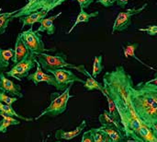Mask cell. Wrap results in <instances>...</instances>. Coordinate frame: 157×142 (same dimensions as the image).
Returning a JSON list of instances; mask_svg holds the SVG:
<instances>
[{"label": "cell", "instance_id": "cell-1", "mask_svg": "<svg viewBox=\"0 0 157 142\" xmlns=\"http://www.w3.org/2000/svg\"><path fill=\"white\" fill-rule=\"evenodd\" d=\"M132 85L131 75L122 66L117 67L113 71L107 72L103 77V92H106L116 104L125 137L131 142H135L138 132L144 124L138 118L131 102L130 88Z\"/></svg>", "mask_w": 157, "mask_h": 142}, {"label": "cell", "instance_id": "cell-2", "mask_svg": "<svg viewBox=\"0 0 157 142\" xmlns=\"http://www.w3.org/2000/svg\"><path fill=\"white\" fill-rule=\"evenodd\" d=\"M130 98L132 107L142 123L151 128L157 122V91L150 89L130 88Z\"/></svg>", "mask_w": 157, "mask_h": 142}, {"label": "cell", "instance_id": "cell-3", "mask_svg": "<svg viewBox=\"0 0 157 142\" xmlns=\"http://www.w3.org/2000/svg\"><path fill=\"white\" fill-rule=\"evenodd\" d=\"M72 86L73 84L69 85L62 93H58V92L52 93L51 96V103L47 108L44 109V111L40 113L39 116L35 118V120H39L43 116H50L54 117L65 112L69 99L74 97L70 95V91L72 89Z\"/></svg>", "mask_w": 157, "mask_h": 142}, {"label": "cell", "instance_id": "cell-4", "mask_svg": "<svg viewBox=\"0 0 157 142\" xmlns=\"http://www.w3.org/2000/svg\"><path fill=\"white\" fill-rule=\"evenodd\" d=\"M34 55L37 57V60L40 65L41 68L48 73L52 70H55L59 68L67 67V68L76 69V66H74L66 62V55L63 53H58L55 55H52L46 53L37 54Z\"/></svg>", "mask_w": 157, "mask_h": 142}, {"label": "cell", "instance_id": "cell-5", "mask_svg": "<svg viewBox=\"0 0 157 142\" xmlns=\"http://www.w3.org/2000/svg\"><path fill=\"white\" fill-rule=\"evenodd\" d=\"M65 1L67 0H28V3L19 8L17 12L12 17V18H18L41 9L50 12Z\"/></svg>", "mask_w": 157, "mask_h": 142}, {"label": "cell", "instance_id": "cell-6", "mask_svg": "<svg viewBox=\"0 0 157 142\" xmlns=\"http://www.w3.org/2000/svg\"><path fill=\"white\" fill-rule=\"evenodd\" d=\"M20 36H21L23 42L25 43V44L27 45V47L29 48V52L33 55L41 54V53L51 51V49L45 48L44 43L41 39L40 35H39V32L34 31L32 27H30L28 30L21 32Z\"/></svg>", "mask_w": 157, "mask_h": 142}, {"label": "cell", "instance_id": "cell-7", "mask_svg": "<svg viewBox=\"0 0 157 142\" xmlns=\"http://www.w3.org/2000/svg\"><path fill=\"white\" fill-rule=\"evenodd\" d=\"M37 61L36 56L33 54H30L26 58L17 63L9 71L6 73V75L17 80H21L23 78H27L29 76V71L35 67Z\"/></svg>", "mask_w": 157, "mask_h": 142}, {"label": "cell", "instance_id": "cell-8", "mask_svg": "<svg viewBox=\"0 0 157 142\" xmlns=\"http://www.w3.org/2000/svg\"><path fill=\"white\" fill-rule=\"evenodd\" d=\"M147 6H148V4L145 3L144 5H143V6H141L139 8H129L128 10H126L124 12H120L114 21L113 28H112V33L115 31H122V30H126L128 27H130L132 24V18L134 15H137V14L143 12L147 7Z\"/></svg>", "mask_w": 157, "mask_h": 142}, {"label": "cell", "instance_id": "cell-9", "mask_svg": "<svg viewBox=\"0 0 157 142\" xmlns=\"http://www.w3.org/2000/svg\"><path fill=\"white\" fill-rule=\"evenodd\" d=\"M52 74L58 84V90L57 91H64L69 85L74 84V82H81L84 84V80L80 78L76 77L72 71L65 69V68H59L55 70H52L49 72Z\"/></svg>", "mask_w": 157, "mask_h": 142}, {"label": "cell", "instance_id": "cell-10", "mask_svg": "<svg viewBox=\"0 0 157 142\" xmlns=\"http://www.w3.org/2000/svg\"><path fill=\"white\" fill-rule=\"evenodd\" d=\"M36 67H37L36 72L29 74L27 77L28 80L32 81L35 85L39 84L40 82H46L48 85L53 86L56 90H58V84L55 80V78L52 74H47V73L43 72V69L41 68V67L38 61L36 63Z\"/></svg>", "mask_w": 157, "mask_h": 142}, {"label": "cell", "instance_id": "cell-11", "mask_svg": "<svg viewBox=\"0 0 157 142\" xmlns=\"http://www.w3.org/2000/svg\"><path fill=\"white\" fill-rule=\"evenodd\" d=\"M0 90L5 92H7L12 97H17V98L23 97L20 85L16 84L11 79H7L5 73L0 74Z\"/></svg>", "mask_w": 157, "mask_h": 142}, {"label": "cell", "instance_id": "cell-12", "mask_svg": "<svg viewBox=\"0 0 157 142\" xmlns=\"http://www.w3.org/2000/svg\"><path fill=\"white\" fill-rule=\"evenodd\" d=\"M31 53L29 52V48L23 42L20 34L17 35V41L15 43V49H14V57L12 59V62L16 65L17 63L20 62L24 58H26L28 55H29Z\"/></svg>", "mask_w": 157, "mask_h": 142}, {"label": "cell", "instance_id": "cell-13", "mask_svg": "<svg viewBox=\"0 0 157 142\" xmlns=\"http://www.w3.org/2000/svg\"><path fill=\"white\" fill-rule=\"evenodd\" d=\"M48 13H49L48 11L41 9V10H39V11L30 13V14H29L27 16L20 17L18 18H19V21L22 22V28H24L27 25L32 27L33 24H35L37 22H40L43 18H45L46 16L48 15Z\"/></svg>", "mask_w": 157, "mask_h": 142}, {"label": "cell", "instance_id": "cell-14", "mask_svg": "<svg viewBox=\"0 0 157 142\" xmlns=\"http://www.w3.org/2000/svg\"><path fill=\"white\" fill-rule=\"evenodd\" d=\"M86 121L83 120L80 126H78L75 129L71 131H64L63 129H58L55 132V138L57 140H71L76 137H78L86 128Z\"/></svg>", "mask_w": 157, "mask_h": 142}, {"label": "cell", "instance_id": "cell-15", "mask_svg": "<svg viewBox=\"0 0 157 142\" xmlns=\"http://www.w3.org/2000/svg\"><path fill=\"white\" fill-rule=\"evenodd\" d=\"M98 120L102 127H109V128H116L120 131H121L124 134V128L123 126L121 125V121L117 120L115 117H113L109 111H104L99 116Z\"/></svg>", "mask_w": 157, "mask_h": 142}, {"label": "cell", "instance_id": "cell-16", "mask_svg": "<svg viewBox=\"0 0 157 142\" xmlns=\"http://www.w3.org/2000/svg\"><path fill=\"white\" fill-rule=\"evenodd\" d=\"M62 15V12H59L58 14L49 17V18H43L40 22V27L38 28V30H36L37 32H47V34L49 35H52L55 32V27H54V20L59 18Z\"/></svg>", "mask_w": 157, "mask_h": 142}, {"label": "cell", "instance_id": "cell-17", "mask_svg": "<svg viewBox=\"0 0 157 142\" xmlns=\"http://www.w3.org/2000/svg\"><path fill=\"white\" fill-rule=\"evenodd\" d=\"M112 142H119L121 140H126V141L131 142L126 137L125 135L120 131L119 129H117L116 128H109V127H101L99 128Z\"/></svg>", "mask_w": 157, "mask_h": 142}, {"label": "cell", "instance_id": "cell-18", "mask_svg": "<svg viewBox=\"0 0 157 142\" xmlns=\"http://www.w3.org/2000/svg\"><path fill=\"white\" fill-rule=\"evenodd\" d=\"M0 116L2 117V120L0 121V133H6L7 128L10 126H18L20 124V121L16 117L9 116L3 111H0Z\"/></svg>", "mask_w": 157, "mask_h": 142}, {"label": "cell", "instance_id": "cell-19", "mask_svg": "<svg viewBox=\"0 0 157 142\" xmlns=\"http://www.w3.org/2000/svg\"><path fill=\"white\" fill-rule=\"evenodd\" d=\"M98 11H95V12H92V13H87V12H86L84 9H80V13L78 14V16H77V18H76V19H75V23H74V25L71 27V29L69 30V31H68V34L69 33H71L72 31H73V30L78 25V24H80V23H87L88 21H89V19H91V18H96V17H98Z\"/></svg>", "mask_w": 157, "mask_h": 142}, {"label": "cell", "instance_id": "cell-20", "mask_svg": "<svg viewBox=\"0 0 157 142\" xmlns=\"http://www.w3.org/2000/svg\"><path fill=\"white\" fill-rule=\"evenodd\" d=\"M138 46H139V44H138V43H132V44H128V45L124 48V51H123L125 57H127V58H128V57L135 58L137 61H139L141 64H143V65H144V66H145L146 67H148V68H150V69H152V70H154V71H157L155 68H154L153 67H151V66H149V65L145 64L144 62H143L140 58H138V57L136 56V55H135V51H136V49L138 48Z\"/></svg>", "mask_w": 157, "mask_h": 142}, {"label": "cell", "instance_id": "cell-21", "mask_svg": "<svg viewBox=\"0 0 157 142\" xmlns=\"http://www.w3.org/2000/svg\"><path fill=\"white\" fill-rule=\"evenodd\" d=\"M84 87L86 90L91 91H99L101 92L104 91V88H103V83L98 82V80H96L95 78H93V76H89L87 77L86 80H85L84 82Z\"/></svg>", "mask_w": 157, "mask_h": 142}, {"label": "cell", "instance_id": "cell-22", "mask_svg": "<svg viewBox=\"0 0 157 142\" xmlns=\"http://www.w3.org/2000/svg\"><path fill=\"white\" fill-rule=\"evenodd\" d=\"M18 9L12 11V12H6V13H0V34H3L6 28L8 27L9 22L11 21L12 17L17 12Z\"/></svg>", "mask_w": 157, "mask_h": 142}, {"label": "cell", "instance_id": "cell-23", "mask_svg": "<svg viewBox=\"0 0 157 142\" xmlns=\"http://www.w3.org/2000/svg\"><path fill=\"white\" fill-rule=\"evenodd\" d=\"M0 111H3V112L8 114L9 116H14V117H16V118H18V119H21V120H23V121L31 122V121L34 120V119L31 118V117H25V116H22L18 115V114L14 110V108H12V105H7V104L2 103H0Z\"/></svg>", "mask_w": 157, "mask_h": 142}, {"label": "cell", "instance_id": "cell-24", "mask_svg": "<svg viewBox=\"0 0 157 142\" xmlns=\"http://www.w3.org/2000/svg\"><path fill=\"white\" fill-rule=\"evenodd\" d=\"M14 57V50L11 48L8 49H2L0 48V59L5 66V67H7L9 66L10 61H12Z\"/></svg>", "mask_w": 157, "mask_h": 142}, {"label": "cell", "instance_id": "cell-25", "mask_svg": "<svg viewBox=\"0 0 157 142\" xmlns=\"http://www.w3.org/2000/svg\"><path fill=\"white\" fill-rule=\"evenodd\" d=\"M103 68H104V67L102 65V55L95 56L94 62H93V68H92V76H93V78L96 79L101 73Z\"/></svg>", "mask_w": 157, "mask_h": 142}, {"label": "cell", "instance_id": "cell-26", "mask_svg": "<svg viewBox=\"0 0 157 142\" xmlns=\"http://www.w3.org/2000/svg\"><path fill=\"white\" fill-rule=\"evenodd\" d=\"M105 97H106V99H107V101H108V104H109V114L113 116V117H115L117 120H119V121H121V116H120V114H119V111H118V109H117V106H116V104L114 103V102L112 101V99L106 93V92H103L102 93Z\"/></svg>", "mask_w": 157, "mask_h": 142}, {"label": "cell", "instance_id": "cell-27", "mask_svg": "<svg viewBox=\"0 0 157 142\" xmlns=\"http://www.w3.org/2000/svg\"><path fill=\"white\" fill-rule=\"evenodd\" d=\"M137 89H150V90H157V76L151 79V80H148L146 82H140L136 85Z\"/></svg>", "mask_w": 157, "mask_h": 142}, {"label": "cell", "instance_id": "cell-28", "mask_svg": "<svg viewBox=\"0 0 157 142\" xmlns=\"http://www.w3.org/2000/svg\"><path fill=\"white\" fill-rule=\"evenodd\" d=\"M95 142H103L107 138V135L100 128H92L90 129Z\"/></svg>", "mask_w": 157, "mask_h": 142}, {"label": "cell", "instance_id": "cell-29", "mask_svg": "<svg viewBox=\"0 0 157 142\" xmlns=\"http://www.w3.org/2000/svg\"><path fill=\"white\" fill-rule=\"evenodd\" d=\"M140 31H144L146 32L147 34L151 35V36H156L157 35V25H150L146 28H140L139 29Z\"/></svg>", "mask_w": 157, "mask_h": 142}, {"label": "cell", "instance_id": "cell-30", "mask_svg": "<svg viewBox=\"0 0 157 142\" xmlns=\"http://www.w3.org/2000/svg\"><path fill=\"white\" fill-rule=\"evenodd\" d=\"M81 142H95L94 141V139H93V136H92L91 130L86 131L83 134V138H82Z\"/></svg>", "mask_w": 157, "mask_h": 142}, {"label": "cell", "instance_id": "cell-31", "mask_svg": "<svg viewBox=\"0 0 157 142\" xmlns=\"http://www.w3.org/2000/svg\"><path fill=\"white\" fill-rule=\"evenodd\" d=\"M80 6V9H86L94 2V0H76Z\"/></svg>", "mask_w": 157, "mask_h": 142}, {"label": "cell", "instance_id": "cell-32", "mask_svg": "<svg viewBox=\"0 0 157 142\" xmlns=\"http://www.w3.org/2000/svg\"><path fill=\"white\" fill-rule=\"evenodd\" d=\"M115 2H116V0H98V3H100L101 5H103L106 7L111 6Z\"/></svg>", "mask_w": 157, "mask_h": 142}, {"label": "cell", "instance_id": "cell-33", "mask_svg": "<svg viewBox=\"0 0 157 142\" xmlns=\"http://www.w3.org/2000/svg\"><path fill=\"white\" fill-rule=\"evenodd\" d=\"M130 0H116V3L119 6L121 7H125V6L127 5V3L129 2Z\"/></svg>", "mask_w": 157, "mask_h": 142}, {"label": "cell", "instance_id": "cell-34", "mask_svg": "<svg viewBox=\"0 0 157 142\" xmlns=\"http://www.w3.org/2000/svg\"><path fill=\"white\" fill-rule=\"evenodd\" d=\"M151 129H152L153 133H154V134H155V135L157 137V122L154 123V124L151 126Z\"/></svg>", "mask_w": 157, "mask_h": 142}, {"label": "cell", "instance_id": "cell-35", "mask_svg": "<svg viewBox=\"0 0 157 142\" xmlns=\"http://www.w3.org/2000/svg\"><path fill=\"white\" fill-rule=\"evenodd\" d=\"M4 68H6V67H5V66L3 65V63H2V61H1V59H0V74L3 73V69H4Z\"/></svg>", "mask_w": 157, "mask_h": 142}, {"label": "cell", "instance_id": "cell-36", "mask_svg": "<svg viewBox=\"0 0 157 142\" xmlns=\"http://www.w3.org/2000/svg\"><path fill=\"white\" fill-rule=\"evenodd\" d=\"M103 142H112V141H111V140H109V137L107 136V138L105 139V140H104V141H103Z\"/></svg>", "mask_w": 157, "mask_h": 142}, {"label": "cell", "instance_id": "cell-37", "mask_svg": "<svg viewBox=\"0 0 157 142\" xmlns=\"http://www.w3.org/2000/svg\"><path fill=\"white\" fill-rule=\"evenodd\" d=\"M119 142H129V141H126V140H121V141H119Z\"/></svg>", "mask_w": 157, "mask_h": 142}, {"label": "cell", "instance_id": "cell-38", "mask_svg": "<svg viewBox=\"0 0 157 142\" xmlns=\"http://www.w3.org/2000/svg\"><path fill=\"white\" fill-rule=\"evenodd\" d=\"M1 10H2V8H1V7H0V13H1Z\"/></svg>", "mask_w": 157, "mask_h": 142}, {"label": "cell", "instance_id": "cell-39", "mask_svg": "<svg viewBox=\"0 0 157 142\" xmlns=\"http://www.w3.org/2000/svg\"><path fill=\"white\" fill-rule=\"evenodd\" d=\"M154 91H157V90H154Z\"/></svg>", "mask_w": 157, "mask_h": 142}, {"label": "cell", "instance_id": "cell-40", "mask_svg": "<svg viewBox=\"0 0 157 142\" xmlns=\"http://www.w3.org/2000/svg\"><path fill=\"white\" fill-rule=\"evenodd\" d=\"M56 142H61V141H56Z\"/></svg>", "mask_w": 157, "mask_h": 142}, {"label": "cell", "instance_id": "cell-41", "mask_svg": "<svg viewBox=\"0 0 157 142\" xmlns=\"http://www.w3.org/2000/svg\"><path fill=\"white\" fill-rule=\"evenodd\" d=\"M44 142H46V140H45V141H44Z\"/></svg>", "mask_w": 157, "mask_h": 142}]
</instances>
